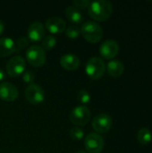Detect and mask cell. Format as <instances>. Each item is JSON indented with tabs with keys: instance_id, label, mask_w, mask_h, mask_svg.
Returning a JSON list of instances; mask_svg holds the SVG:
<instances>
[{
	"instance_id": "obj_1",
	"label": "cell",
	"mask_w": 152,
	"mask_h": 153,
	"mask_svg": "<svg viewBox=\"0 0 152 153\" xmlns=\"http://www.w3.org/2000/svg\"><path fill=\"white\" fill-rule=\"evenodd\" d=\"M113 12L112 4L107 0H98L90 2L88 8L89 15L97 22H104L108 20Z\"/></svg>"
},
{
	"instance_id": "obj_2",
	"label": "cell",
	"mask_w": 152,
	"mask_h": 153,
	"mask_svg": "<svg viewBox=\"0 0 152 153\" xmlns=\"http://www.w3.org/2000/svg\"><path fill=\"white\" fill-rule=\"evenodd\" d=\"M80 30L82 37L90 43H98L102 39L103 30L96 22L88 21L84 22Z\"/></svg>"
},
{
	"instance_id": "obj_3",
	"label": "cell",
	"mask_w": 152,
	"mask_h": 153,
	"mask_svg": "<svg viewBox=\"0 0 152 153\" xmlns=\"http://www.w3.org/2000/svg\"><path fill=\"white\" fill-rule=\"evenodd\" d=\"M87 75L92 80H99L106 72V64L104 60L98 56L90 58L85 65Z\"/></svg>"
},
{
	"instance_id": "obj_4",
	"label": "cell",
	"mask_w": 152,
	"mask_h": 153,
	"mask_svg": "<svg viewBox=\"0 0 152 153\" xmlns=\"http://www.w3.org/2000/svg\"><path fill=\"white\" fill-rule=\"evenodd\" d=\"M46 52L38 45L30 47L26 51V59L28 63L34 67H40L46 63Z\"/></svg>"
},
{
	"instance_id": "obj_5",
	"label": "cell",
	"mask_w": 152,
	"mask_h": 153,
	"mask_svg": "<svg viewBox=\"0 0 152 153\" xmlns=\"http://www.w3.org/2000/svg\"><path fill=\"white\" fill-rule=\"evenodd\" d=\"M90 119V111L85 106H77L70 113L71 122L79 126H83L89 123Z\"/></svg>"
},
{
	"instance_id": "obj_6",
	"label": "cell",
	"mask_w": 152,
	"mask_h": 153,
	"mask_svg": "<svg viewBox=\"0 0 152 153\" xmlns=\"http://www.w3.org/2000/svg\"><path fill=\"white\" fill-rule=\"evenodd\" d=\"M84 147L88 153H100L104 148V139L97 133H90L84 139Z\"/></svg>"
},
{
	"instance_id": "obj_7",
	"label": "cell",
	"mask_w": 152,
	"mask_h": 153,
	"mask_svg": "<svg viewBox=\"0 0 152 153\" xmlns=\"http://www.w3.org/2000/svg\"><path fill=\"white\" fill-rule=\"evenodd\" d=\"M26 67V62L24 58H22L20 56H13L9 59V61L6 64V73L11 77H18L21 74H22L25 71Z\"/></svg>"
},
{
	"instance_id": "obj_8",
	"label": "cell",
	"mask_w": 152,
	"mask_h": 153,
	"mask_svg": "<svg viewBox=\"0 0 152 153\" xmlns=\"http://www.w3.org/2000/svg\"><path fill=\"white\" fill-rule=\"evenodd\" d=\"M113 120L111 117L108 114L101 113L97 115L91 122L92 128L98 134H105L108 132L112 126Z\"/></svg>"
},
{
	"instance_id": "obj_9",
	"label": "cell",
	"mask_w": 152,
	"mask_h": 153,
	"mask_svg": "<svg viewBox=\"0 0 152 153\" xmlns=\"http://www.w3.org/2000/svg\"><path fill=\"white\" fill-rule=\"evenodd\" d=\"M26 100L33 105L39 104L45 100V93L43 89L38 84H30L29 85L24 92Z\"/></svg>"
},
{
	"instance_id": "obj_10",
	"label": "cell",
	"mask_w": 152,
	"mask_h": 153,
	"mask_svg": "<svg viewBox=\"0 0 152 153\" xmlns=\"http://www.w3.org/2000/svg\"><path fill=\"white\" fill-rule=\"evenodd\" d=\"M19 97L18 89L11 82L0 83V99L6 102H13Z\"/></svg>"
},
{
	"instance_id": "obj_11",
	"label": "cell",
	"mask_w": 152,
	"mask_h": 153,
	"mask_svg": "<svg viewBox=\"0 0 152 153\" xmlns=\"http://www.w3.org/2000/svg\"><path fill=\"white\" fill-rule=\"evenodd\" d=\"M119 52V45L116 40L108 39L99 47V53L105 59H113Z\"/></svg>"
},
{
	"instance_id": "obj_12",
	"label": "cell",
	"mask_w": 152,
	"mask_h": 153,
	"mask_svg": "<svg viewBox=\"0 0 152 153\" xmlns=\"http://www.w3.org/2000/svg\"><path fill=\"white\" fill-rule=\"evenodd\" d=\"M44 35H45V28L41 22H34L29 26L27 36L30 41L39 42L44 39Z\"/></svg>"
},
{
	"instance_id": "obj_13",
	"label": "cell",
	"mask_w": 152,
	"mask_h": 153,
	"mask_svg": "<svg viewBox=\"0 0 152 153\" xmlns=\"http://www.w3.org/2000/svg\"><path fill=\"white\" fill-rule=\"evenodd\" d=\"M46 29L52 34L62 33L66 29V22L61 17H50L46 22Z\"/></svg>"
},
{
	"instance_id": "obj_14",
	"label": "cell",
	"mask_w": 152,
	"mask_h": 153,
	"mask_svg": "<svg viewBox=\"0 0 152 153\" xmlns=\"http://www.w3.org/2000/svg\"><path fill=\"white\" fill-rule=\"evenodd\" d=\"M81 64L79 57L73 54H66L61 56L60 65L61 66L67 71H74L76 70Z\"/></svg>"
},
{
	"instance_id": "obj_15",
	"label": "cell",
	"mask_w": 152,
	"mask_h": 153,
	"mask_svg": "<svg viewBox=\"0 0 152 153\" xmlns=\"http://www.w3.org/2000/svg\"><path fill=\"white\" fill-rule=\"evenodd\" d=\"M16 50L14 41L10 38L0 39V56H7Z\"/></svg>"
},
{
	"instance_id": "obj_16",
	"label": "cell",
	"mask_w": 152,
	"mask_h": 153,
	"mask_svg": "<svg viewBox=\"0 0 152 153\" xmlns=\"http://www.w3.org/2000/svg\"><path fill=\"white\" fill-rule=\"evenodd\" d=\"M106 69L110 76L116 78V77L121 76L124 74L125 65L119 60H112L108 62V64L106 66Z\"/></svg>"
},
{
	"instance_id": "obj_17",
	"label": "cell",
	"mask_w": 152,
	"mask_h": 153,
	"mask_svg": "<svg viewBox=\"0 0 152 153\" xmlns=\"http://www.w3.org/2000/svg\"><path fill=\"white\" fill-rule=\"evenodd\" d=\"M65 15L67 17V19L75 24H79L82 23L83 22V15L81 13V11L77 8H75L73 5H69L66 7L65 9Z\"/></svg>"
},
{
	"instance_id": "obj_18",
	"label": "cell",
	"mask_w": 152,
	"mask_h": 153,
	"mask_svg": "<svg viewBox=\"0 0 152 153\" xmlns=\"http://www.w3.org/2000/svg\"><path fill=\"white\" fill-rule=\"evenodd\" d=\"M137 140L142 145H148L152 141V133L149 127H142L137 133Z\"/></svg>"
},
{
	"instance_id": "obj_19",
	"label": "cell",
	"mask_w": 152,
	"mask_h": 153,
	"mask_svg": "<svg viewBox=\"0 0 152 153\" xmlns=\"http://www.w3.org/2000/svg\"><path fill=\"white\" fill-rule=\"evenodd\" d=\"M56 44V39L53 35L46 36L42 39V48L44 50H51Z\"/></svg>"
},
{
	"instance_id": "obj_20",
	"label": "cell",
	"mask_w": 152,
	"mask_h": 153,
	"mask_svg": "<svg viewBox=\"0 0 152 153\" xmlns=\"http://www.w3.org/2000/svg\"><path fill=\"white\" fill-rule=\"evenodd\" d=\"M70 136L74 141H80L84 137V132L80 127H73L70 130Z\"/></svg>"
},
{
	"instance_id": "obj_21",
	"label": "cell",
	"mask_w": 152,
	"mask_h": 153,
	"mask_svg": "<svg viewBox=\"0 0 152 153\" xmlns=\"http://www.w3.org/2000/svg\"><path fill=\"white\" fill-rule=\"evenodd\" d=\"M81 33V30H80V28L76 25H73V26H70L69 28L66 29L65 30V34L66 36L69 38V39H76L79 37Z\"/></svg>"
},
{
	"instance_id": "obj_22",
	"label": "cell",
	"mask_w": 152,
	"mask_h": 153,
	"mask_svg": "<svg viewBox=\"0 0 152 153\" xmlns=\"http://www.w3.org/2000/svg\"><path fill=\"white\" fill-rule=\"evenodd\" d=\"M77 99L80 102H82V104H88L90 103V95L89 93V91H85V90H81L79 92H78V95H77Z\"/></svg>"
},
{
	"instance_id": "obj_23",
	"label": "cell",
	"mask_w": 152,
	"mask_h": 153,
	"mask_svg": "<svg viewBox=\"0 0 152 153\" xmlns=\"http://www.w3.org/2000/svg\"><path fill=\"white\" fill-rule=\"evenodd\" d=\"M30 43V40L27 37H21L18 39V40L16 41L15 43V48H16V50L17 52H19L20 50L22 49H24Z\"/></svg>"
},
{
	"instance_id": "obj_24",
	"label": "cell",
	"mask_w": 152,
	"mask_h": 153,
	"mask_svg": "<svg viewBox=\"0 0 152 153\" xmlns=\"http://www.w3.org/2000/svg\"><path fill=\"white\" fill-rule=\"evenodd\" d=\"M22 81L29 85L33 84V82L35 81V74L30 70L24 71V73L22 74Z\"/></svg>"
},
{
	"instance_id": "obj_25",
	"label": "cell",
	"mask_w": 152,
	"mask_h": 153,
	"mask_svg": "<svg viewBox=\"0 0 152 153\" xmlns=\"http://www.w3.org/2000/svg\"><path fill=\"white\" fill-rule=\"evenodd\" d=\"M90 1L89 0H74L73 1V5L77 9H86L89 8Z\"/></svg>"
},
{
	"instance_id": "obj_26",
	"label": "cell",
	"mask_w": 152,
	"mask_h": 153,
	"mask_svg": "<svg viewBox=\"0 0 152 153\" xmlns=\"http://www.w3.org/2000/svg\"><path fill=\"white\" fill-rule=\"evenodd\" d=\"M4 79H5V73L2 69H0V82H2Z\"/></svg>"
},
{
	"instance_id": "obj_27",
	"label": "cell",
	"mask_w": 152,
	"mask_h": 153,
	"mask_svg": "<svg viewBox=\"0 0 152 153\" xmlns=\"http://www.w3.org/2000/svg\"><path fill=\"white\" fill-rule=\"evenodd\" d=\"M4 25L3 22L0 20V35L4 32Z\"/></svg>"
},
{
	"instance_id": "obj_28",
	"label": "cell",
	"mask_w": 152,
	"mask_h": 153,
	"mask_svg": "<svg viewBox=\"0 0 152 153\" xmlns=\"http://www.w3.org/2000/svg\"><path fill=\"white\" fill-rule=\"evenodd\" d=\"M75 153H86L84 151H78V152H76Z\"/></svg>"
}]
</instances>
